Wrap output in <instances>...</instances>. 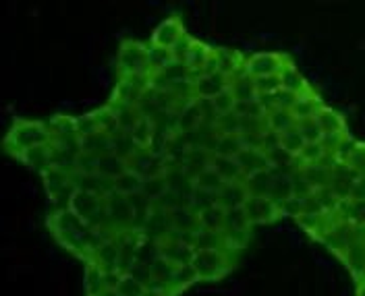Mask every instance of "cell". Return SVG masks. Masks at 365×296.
<instances>
[{"label":"cell","mask_w":365,"mask_h":296,"mask_svg":"<svg viewBox=\"0 0 365 296\" xmlns=\"http://www.w3.org/2000/svg\"><path fill=\"white\" fill-rule=\"evenodd\" d=\"M316 120L319 122V127H322L324 133H336V135H342L344 125H342L339 114H334L332 110H326V108H324V110H319V114L316 116Z\"/></svg>","instance_id":"1"}]
</instances>
